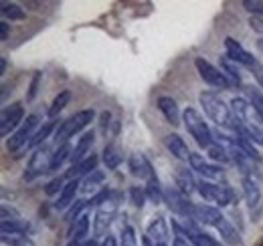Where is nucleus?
Returning a JSON list of instances; mask_svg holds the SVG:
<instances>
[{"mask_svg": "<svg viewBox=\"0 0 263 246\" xmlns=\"http://www.w3.org/2000/svg\"><path fill=\"white\" fill-rule=\"evenodd\" d=\"M243 8L253 16H259L263 14V0H243Z\"/></svg>", "mask_w": 263, "mask_h": 246, "instance_id": "obj_41", "label": "nucleus"}, {"mask_svg": "<svg viewBox=\"0 0 263 246\" xmlns=\"http://www.w3.org/2000/svg\"><path fill=\"white\" fill-rule=\"evenodd\" d=\"M109 123H111V113H109V111H103V113L99 115V127H101V131H103V133H107Z\"/></svg>", "mask_w": 263, "mask_h": 246, "instance_id": "obj_46", "label": "nucleus"}, {"mask_svg": "<svg viewBox=\"0 0 263 246\" xmlns=\"http://www.w3.org/2000/svg\"><path fill=\"white\" fill-rule=\"evenodd\" d=\"M77 190H79V180H69L65 188H63V192L59 194V200L55 202V208L57 210H65L67 206H73Z\"/></svg>", "mask_w": 263, "mask_h": 246, "instance_id": "obj_23", "label": "nucleus"}, {"mask_svg": "<svg viewBox=\"0 0 263 246\" xmlns=\"http://www.w3.org/2000/svg\"><path fill=\"white\" fill-rule=\"evenodd\" d=\"M120 246H138L136 230H134L132 226H124V228H122V236H120Z\"/></svg>", "mask_w": 263, "mask_h": 246, "instance_id": "obj_39", "label": "nucleus"}, {"mask_svg": "<svg viewBox=\"0 0 263 246\" xmlns=\"http://www.w3.org/2000/svg\"><path fill=\"white\" fill-rule=\"evenodd\" d=\"M83 246H99V244L96 242V240H87V242H85Z\"/></svg>", "mask_w": 263, "mask_h": 246, "instance_id": "obj_53", "label": "nucleus"}, {"mask_svg": "<svg viewBox=\"0 0 263 246\" xmlns=\"http://www.w3.org/2000/svg\"><path fill=\"white\" fill-rule=\"evenodd\" d=\"M144 190H146V196H148V200H150V202H154V204L164 202V188L160 186V180H158L156 172L146 180Z\"/></svg>", "mask_w": 263, "mask_h": 246, "instance_id": "obj_24", "label": "nucleus"}, {"mask_svg": "<svg viewBox=\"0 0 263 246\" xmlns=\"http://www.w3.org/2000/svg\"><path fill=\"white\" fill-rule=\"evenodd\" d=\"M2 234H27L29 232V224L25 220H16V222H2L0 224Z\"/></svg>", "mask_w": 263, "mask_h": 246, "instance_id": "obj_32", "label": "nucleus"}, {"mask_svg": "<svg viewBox=\"0 0 263 246\" xmlns=\"http://www.w3.org/2000/svg\"><path fill=\"white\" fill-rule=\"evenodd\" d=\"M142 246H152V240H150L148 236H144V240H142Z\"/></svg>", "mask_w": 263, "mask_h": 246, "instance_id": "obj_52", "label": "nucleus"}, {"mask_svg": "<svg viewBox=\"0 0 263 246\" xmlns=\"http://www.w3.org/2000/svg\"><path fill=\"white\" fill-rule=\"evenodd\" d=\"M6 67H8V65H6V59H2V61H0V75L6 73Z\"/></svg>", "mask_w": 263, "mask_h": 246, "instance_id": "obj_51", "label": "nucleus"}, {"mask_svg": "<svg viewBox=\"0 0 263 246\" xmlns=\"http://www.w3.org/2000/svg\"><path fill=\"white\" fill-rule=\"evenodd\" d=\"M71 154H73V150H71L69 144L59 146V148L55 150V154H53V159H51V170H59L67 159H71Z\"/></svg>", "mask_w": 263, "mask_h": 246, "instance_id": "obj_31", "label": "nucleus"}, {"mask_svg": "<svg viewBox=\"0 0 263 246\" xmlns=\"http://www.w3.org/2000/svg\"><path fill=\"white\" fill-rule=\"evenodd\" d=\"M87 206H89V202H87V200H75V204H73V206L65 212V218H63V220L75 224V222L83 216V210H85Z\"/></svg>", "mask_w": 263, "mask_h": 246, "instance_id": "obj_33", "label": "nucleus"}, {"mask_svg": "<svg viewBox=\"0 0 263 246\" xmlns=\"http://www.w3.org/2000/svg\"><path fill=\"white\" fill-rule=\"evenodd\" d=\"M63 178L59 176V178H53L49 184L45 186V192H47V196H53V194H57V192H63Z\"/></svg>", "mask_w": 263, "mask_h": 246, "instance_id": "obj_43", "label": "nucleus"}, {"mask_svg": "<svg viewBox=\"0 0 263 246\" xmlns=\"http://www.w3.org/2000/svg\"><path fill=\"white\" fill-rule=\"evenodd\" d=\"M189 163H191V168H193L195 172H198L204 180H223V178H225V170H221V166H215V163L206 161L202 155L193 154Z\"/></svg>", "mask_w": 263, "mask_h": 246, "instance_id": "obj_12", "label": "nucleus"}, {"mask_svg": "<svg viewBox=\"0 0 263 246\" xmlns=\"http://www.w3.org/2000/svg\"><path fill=\"white\" fill-rule=\"evenodd\" d=\"M101 159H103V163H105L107 170H116V168L122 163L124 155H122L120 148H118L116 144H109V146H105V150H103V154H101Z\"/></svg>", "mask_w": 263, "mask_h": 246, "instance_id": "obj_27", "label": "nucleus"}, {"mask_svg": "<svg viewBox=\"0 0 263 246\" xmlns=\"http://www.w3.org/2000/svg\"><path fill=\"white\" fill-rule=\"evenodd\" d=\"M2 242L6 246H36L27 234H2Z\"/></svg>", "mask_w": 263, "mask_h": 246, "instance_id": "obj_34", "label": "nucleus"}, {"mask_svg": "<svg viewBox=\"0 0 263 246\" xmlns=\"http://www.w3.org/2000/svg\"><path fill=\"white\" fill-rule=\"evenodd\" d=\"M249 27L255 32H261L263 34V18L261 16H251V18H249Z\"/></svg>", "mask_w": 263, "mask_h": 246, "instance_id": "obj_47", "label": "nucleus"}, {"mask_svg": "<svg viewBox=\"0 0 263 246\" xmlns=\"http://www.w3.org/2000/svg\"><path fill=\"white\" fill-rule=\"evenodd\" d=\"M55 129V121H47L43 127H39V131L34 133V137L31 139V144H29V148H41V144L51 135V131Z\"/></svg>", "mask_w": 263, "mask_h": 246, "instance_id": "obj_35", "label": "nucleus"}, {"mask_svg": "<svg viewBox=\"0 0 263 246\" xmlns=\"http://www.w3.org/2000/svg\"><path fill=\"white\" fill-rule=\"evenodd\" d=\"M69 101H71V93L69 91H61L55 99H53V103H51V107H49V117L51 119H55L63 109H65L67 105H69Z\"/></svg>", "mask_w": 263, "mask_h": 246, "instance_id": "obj_28", "label": "nucleus"}, {"mask_svg": "<svg viewBox=\"0 0 263 246\" xmlns=\"http://www.w3.org/2000/svg\"><path fill=\"white\" fill-rule=\"evenodd\" d=\"M98 161H99L98 155L91 154L87 159H83L81 163L73 166V168L67 172V178H69V180H77V178H81V176H83V178H85V176H89L91 172H96V170H98Z\"/></svg>", "mask_w": 263, "mask_h": 246, "instance_id": "obj_19", "label": "nucleus"}, {"mask_svg": "<svg viewBox=\"0 0 263 246\" xmlns=\"http://www.w3.org/2000/svg\"><path fill=\"white\" fill-rule=\"evenodd\" d=\"M164 202L174 214H178L180 218H193V220H195L197 206H195V204L189 200V196H184L178 188H174V186L164 188Z\"/></svg>", "mask_w": 263, "mask_h": 246, "instance_id": "obj_5", "label": "nucleus"}, {"mask_svg": "<svg viewBox=\"0 0 263 246\" xmlns=\"http://www.w3.org/2000/svg\"><path fill=\"white\" fill-rule=\"evenodd\" d=\"M158 109L162 111V115H164L166 121L170 125H174V127L180 125L182 113H180V109H178V105H176V101L172 97H160L158 99Z\"/></svg>", "mask_w": 263, "mask_h": 246, "instance_id": "obj_18", "label": "nucleus"}, {"mask_svg": "<svg viewBox=\"0 0 263 246\" xmlns=\"http://www.w3.org/2000/svg\"><path fill=\"white\" fill-rule=\"evenodd\" d=\"M237 135L249 139L251 144L263 146V125H257V123H239L237 125Z\"/></svg>", "mask_w": 263, "mask_h": 246, "instance_id": "obj_20", "label": "nucleus"}, {"mask_svg": "<svg viewBox=\"0 0 263 246\" xmlns=\"http://www.w3.org/2000/svg\"><path fill=\"white\" fill-rule=\"evenodd\" d=\"M225 51H227V57H229L231 61H235L237 65H243V67H247V69L257 61L249 51H245V49H243L235 38H231V36L225 38Z\"/></svg>", "mask_w": 263, "mask_h": 246, "instance_id": "obj_13", "label": "nucleus"}, {"mask_svg": "<svg viewBox=\"0 0 263 246\" xmlns=\"http://www.w3.org/2000/svg\"><path fill=\"white\" fill-rule=\"evenodd\" d=\"M36 125H39V115H29L27 121L23 123V125L8 137V141H6L8 152L14 154V152H21L23 148H29L31 139L34 137V129H36Z\"/></svg>", "mask_w": 263, "mask_h": 246, "instance_id": "obj_6", "label": "nucleus"}, {"mask_svg": "<svg viewBox=\"0 0 263 246\" xmlns=\"http://www.w3.org/2000/svg\"><path fill=\"white\" fill-rule=\"evenodd\" d=\"M193 246H219L211 236H206V234H202V232H197V234H193L191 238H189Z\"/></svg>", "mask_w": 263, "mask_h": 246, "instance_id": "obj_42", "label": "nucleus"}, {"mask_svg": "<svg viewBox=\"0 0 263 246\" xmlns=\"http://www.w3.org/2000/svg\"><path fill=\"white\" fill-rule=\"evenodd\" d=\"M41 79H43V73H34L33 81H31V87H29V93H27V99H29V101H33L34 97H36V91H39V83H41Z\"/></svg>", "mask_w": 263, "mask_h": 246, "instance_id": "obj_44", "label": "nucleus"}, {"mask_svg": "<svg viewBox=\"0 0 263 246\" xmlns=\"http://www.w3.org/2000/svg\"><path fill=\"white\" fill-rule=\"evenodd\" d=\"M0 216H2V222H16V220H23L16 208L6 206V204H2V208H0Z\"/></svg>", "mask_w": 263, "mask_h": 246, "instance_id": "obj_40", "label": "nucleus"}, {"mask_svg": "<svg viewBox=\"0 0 263 246\" xmlns=\"http://www.w3.org/2000/svg\"><path fill=\"white\" fill-rule=\"evenodd\" d=\"M128 166H130L132 174L136 176V178H142V180H148L152 174H154V168H152V163L148 161V157L144 154H140V152H136V154L130 155V159H128Z\"/></svg>", "mask_w": 263, "mask_h": 246, "instance_id": "obj_16", "label": "nucleus"}, {"mask_svg": "<svg viewBox=\"0 0 263 246\" xmlns=\"http://www.w3.org/2000/svg\"><path fill=\"white\" fill-rule=\"evenodd\" d=\"M148 238L154 240L156 244H164L166 242V238H168V226H166V220L162 216L154 218L148 224Z\"/></svg>", "mask_w": 263, "mask_h": 246, "instance_id": "obj_21", "label": "nucleus"}, {"mask_svg": "<svg viewBox=\"0 0 263 246\" xmlns=\"http://www.w3.org/2000/svg\"><path fill=\"white\" fill-rule=\"evenodd\" d=\"M8 34H10V25L6 20H2L0 23V38L2 40H8Z\"/></svg>", "mask_w": 263, "mask_h": 246, "instance_id": "obj_48", "label": "nucleus"}, {"mask_svg": "<svg viewBox=\"0 0 263 246\" xmlns=\"http://www.w3.org/2000/svg\"><path fill=\"white\" fill-rule=\"evenodd\" d=\"M93 117H96V111H93V109H81V111H77L75 115H71L69 119H65V121L59 125L57 133H55L57 146H65L67 141H69V137H73V135L79 133L83 127H87L89 123L93 121Z\"/></svg>", "mask_w": 263, "mask_h": 246, "instance_id": "obj_3", "label": "nucleus"}, {"mask_svg": "<svg viewBox=\"0 0 263 246\" xmlns=\"http://www.w3.org/2000/svg\"><path fill=\"white\" fill-rule=\"evenodd\" d=\"M209 157L213 159V161H217V163H229L231 161V155L227 152V148H223V146H219V144H213L209 150Z\"/></svg>", "mask_w": 263, "mask_h": 246, "instance_id": "obj_36", "label": "nucleus"}, {"mask_svg": "<svg viewBox=\"0 0 263 246\" xmlns=\"http://www.w3.org/2000/svg\"><path fill=\"white\" fill-rule=\"evenodd\" d=\"M23 119H25V107H23V103H12V105L4 107L2 113H0V135L6 137L12 129H16L21 123H25Z\"/></svg>", "mask_w": 263, "mask_h": 246, "instance_id": "obj_9", "label": "nucleus"}, {"mask_svg": "<svg viewBox=\"0 0 263 246\" xmlns=\"http://www.w3.org/2000/svg\"><path fill=\"white\" fill-rule=\"evenodd\" d=\"M195 67H197L200 79H202L206 85H211V87H215V89H221V91H223V89H231V83L227 81L225 73H223L221 69H217L215 65H211L206 59L198 57L197 61H195Z\"/></svg>", "mask_w": 263, "mask_h": 246, "instance_id": "obj_7", "label": "nucleus"}, {"mask_svg": "<svg viewBox=\"0 0 263 246\" xmlns=\"http://www.w3.org/2000/svg\"><path fill=\"white\" fill-rule=\"evenodd\" d=\"M231 111H233V117L239 123H257L261 125V117L257 115L255 107L251 103H247L243 97H233L231 99Z\"/></svg>", "mask_w": 263, "mask_h": 246, "instance_id": "obj_11", "label": "nucleus"}, {"mask_svg": "<svg viewBox=\"0 0 263 246\" xmlns=\"http://www.w3.org/2000/svg\"><path fill=\"white\" fill-rule=\"evenodd\" d=\"M247 93H249V99H251V105L255 107V111H257V115L261 117L263 121V93L257 89V87H249L247 89Z\"/></svg>", "mask_w": 263, "mask_h": 246, "instance_id": "obj_37", "label": "nucleus"}, {"mask_svg": "<svg viewBox=\"0 0 263 246\" xmlns=\"http://www.w3.org/2000/svg\"><path fill=\"white\" fill-rule=\"evenodd\" d=\"M182 121H184V127H186V131L195 137V141H197L200 148H211L213 146V129L206 125L204 121V117L198 113L197 109H193V107H189V109H184V113H182Z\"/></svg>", "mask_w": 263, "mask_h": 246, "instance_id": "obj_2", "label": "nucleus"}, {"mask_svg": "<svg viewBox=\"0 0 263 246\" xmlns=\"http://www.w3.org/2000/svg\"><path fill=\"white\" fill-rule=\"evenodd\" d=\"M215 228L219 230V234H221V238H223L225 242H229L231 246H241V236H239V232L235 230V226L231 224L225 216L217 222V226H215Z\"/></svg>", "mask_w": 263, "mask_h": 246, "instance_id": "obj_22", "label": "nucleus"}, {"mask_svg": "<svg viewBox=\"0 0 263 246\" xmlns=\"http://www.w3.org/2000/svg\"><path fill=\"white\" fill-rule=\"evenodd\" d=\"M172 246H193V242H191V240H186V238H182V236H174Z\"/></svg>", "mask_w": 263, "mask_h": 246, "instance_id": "obj_49", "label": "nucleus"}, {"mask_svg": "<svg viewBox=\"0 0 263 246\" xmlns=\"http://www.w3.org/2000/svg\"><path fill=\"white\" fill-rule=\"evenodd\" d=\"M130 198H132V204H134L136 208H144L148 196H146V190H144V188L134 186V188H130Z\"/></svg>", "mask_w": 263, "mask_h": 246, "instance_id": "obj_38", "label": "nucleus"}, {"mask_svg": "<svg viewBox=\"0 0 263 246\" xmlns=\"http://www.w3.org/2000/svg\"><path fill=\"white\" fill-rule=\"evenodd\" d=\"M198 194L206 200V202H215L219 206H229L235 202V190L229 184H213V182H198Z\"/></svg>", "mask_w": 263, "mask_h": 246, "instance_id": "obj_4", "label": "nucleus"}, {"mask_svg": "<svg viewBox=\"0 0 263 246\" xmlns=\"http://www.w3.org/2000/svg\"><path fill=\"white\" fill-rule=\"evenodd\" d=\"M241 186H243L245 202H247L251 214L255 216V220H257V216H259V212H261V208H263V192H261V188H259V182L253 180V178H243Z\"/></svg>", "mask_w": 263, "mask_h": 246, "instance_id": "obj_10", "label": "nucleus"}, {"mask_svg": "<svg viewBox=\"0 0 263 246\" xmlns=\"http://www.w3.org/2000/svg\"><path fill=\"white\" fill-rule=\"evenodd\" d=\"M223 216L217 208L213 206H197V212H195V220L200 222V224H206V226H217V222L221 220Z\"/></svg>", "mask_w": 263, "mask_h": 246, "instance_id": "obj_25", "label": "nucleus"}, {"mask_svg": "<svg viewBox=\"0 0 263 246\" xmlns=\"http://www.w3.org/2000/svg\"><path fill=\"white\" fill-rule=\"evenodd\" d=\"M51 159H53V154L49 152V148L41 146L34 150V154L31 155V161H29V168L25 172V180L31 182L36 176H41L43 172L51 170Z\"/></svg>", "mask_w": 263, "mask_h": 246, "instance_id": "obj_8", "label": "nucleus"}, {"mask_svg": "<svg viewBox=\"0 0 263 246\" xmlns=\"http://www.w3.org/2000/svg\"><path fill=\"white\" fill-rule=\"evenodd\" d=\"M156 246H168V244H166V242H164V244H156Z\"/></svg>", "mask_w": 263, "mask_h": 246, "instance_id": "obj_54", "label": "nucleus"}, {"mask_svg": "<svg viewBox=\"0 0 263 246\" xmlns=\"http://www.w3.org/2000/svg\"><path fill=\"white\" fill-rule=\"evenodd\" d=\"M198 101H200V105H202V109H204V113H206V117L211 121H215L217 125H221V127H231L233 131H237V125L239 123L233 117L231 107L217 93L202 91L198 95Z\"/></svg>", "mask_w": 263, "mask_h": 246, "instance_id": "obj_1", "label": "nucleus"}, {"mask_svg": "<svg viewBox=\"0 0 263 246\" xmlns=\"http://www.w3.org/2000/svg\"><path fill=\"white\" fill-rule=\"evenodd\" d=\"M221 71L225 73V77H227V81L231 83V87H233V85H235V87L241 85V69H239L237 63L231 61L227 55L221 59Z\"/></svg>", "mask_w": 263, "mask_h": 246, "instance_id": "obj_26", "label": "nucleus"}, {"mask_svg": "<svg viewBox=\"0 0 263 246\" xmlns=\"http://www.w3.org/2000/svg\"><path fill=\"white\" fill-rule=\"evenodd\" d=\"M2 8V14L6 16V18H10V20H23L25 16H27V12H25V8H21V4H16V2H2L0 4Z\"/></svg>", "mask_w": 263, "mask_h": 246, "instance_id": "obj_29", "label": "nucleus"}, {"mask_svg": "<svg viewBox=\"0 0 263 246\" xmlns=\"http://www.w3.org/2000/svg\"><path fill=\"white\" fill-rule=\"evenodd\" d=\"M93 144H96V133H93V131H87V133H83V135L79 137V141H77V146L73 148V154H71L73 166L81 163L83 159H87V157L91 155L89 152H91Z\"/></svg>", "mask_w": 263, "mask_h": 246, "instance_id": "obj_14", "label": "nucleus"}, {"mask_svg": "<svg viewBox=\"0 0 263 246\" xmlns=\"http://www.w3.org/2000/svg\"><path fill=\"white\" fill-rule=\"evenodd\" d=\"M99 246H118V242H116V238H114V236H109V234H107V236L103 238V242H101Z\"/></svg>", "mask_w": 263, "mask_h": 246, "instance_id": "obj_50", "label": "nucleus"}, {"mask_svg": "<svg viewBox=\"0 0 263 246\" xmlns=\"http://www.w3.org/2000/svg\"><path fill=\"white\" fill-rule=\"evenodd\" d=\"M164 146L168 148V152L174 155L178 161H191V155L193 152L189 150V146L184 144V139L176 133H170L164 137Z\"/></svg>", "mask_w": 263, "mask_h": 246, "instance_id": "obj_15", "label": "nucleus"}, {"mask_svg": "<svg viewBox=\"0 0 263 246\" xmlns=\"http://www.w3.org/2000/svg\"><path fill=\"white\" fill-rule=\"evenodd\" d=\"M249 71L253 73V77H255V81H257V85L263 89V65L259 61H255L251 67H249Z\"/></svg>", "mask_w": 263, "mask_h": 246, "instance_id": "obj_45", "label": "nucleus"}, {"mask_svg": "<svg viewBox=\"0 0 263 246\" xmlns=\"http://www.w3.org/2000/svg\"><path fill=\"white\" fill-rule=\"evenodd\" d=\"M103 180H105V174H103L101 170H96V172H91L89 176H85V178H83V182H81V184H83V186H81V192H83V194H89V192H93V190H96V188H98V186L101 184Z\"/></svg>", "mask_w": 263, "mask_h": 246, "instance_id": "obj_30", "label": "nucleus"}, {"mask_svg": "<svg viewBox=\"0 0 263 246\" xmlns=\"http://www.w3.org/2000/svg\"><path fill=\"white\" fill-rule=\"evenodd\" d=\"M174 184H176V188H178L184 196H191L195 190H198V182L195 180L193 172L186 170V168H178V170L174 172Z\"/></svg>", "mask_w": 263, "mask_h": 246, "instance_id": "obj_17", "label": "nucleus"}]
</instances>
